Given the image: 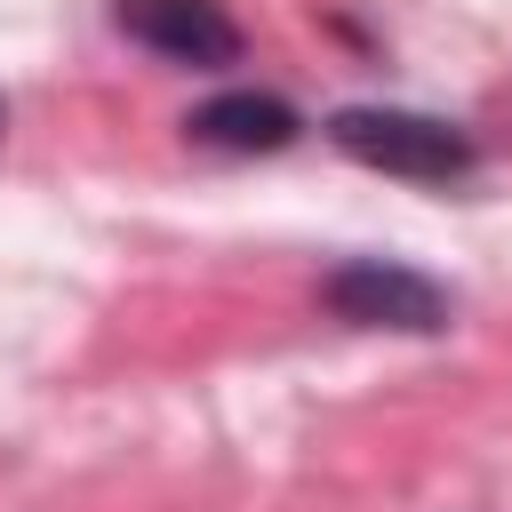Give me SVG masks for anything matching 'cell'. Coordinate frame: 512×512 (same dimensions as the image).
I'll return each instance as SVG.
<instances>
[{
  "mask_svg": "<svg viewBox=\"0 0 512 512\" xmlns=\"http://www.w3.org/2000/svg\"><path fill=\"white\" fill-rule=\"evenodd\" d=\"M328 144L352 152L360 168H384V176H416V184H456L480 152L464 128L432 120V112H400V104H352L328 120Z\"/></svg>",
  "mask_w": 512,
  "mask_h": 512,
  "instance_id": "6da1fadb",
  "label": "cell"
},
{
  "mask_svg": "<svg viewBox=\"0 0 512 512\" xmlns=\"http://www.w3.org/2000/svg\"><path fill=\"white\" fill-rule=\"evenodd\" d=\"M320 304L344 312V320H360V328H440V320H448V296H440L424 272L384 264V256L336 264V272L320 280Z\"/></svg>",
  "mask_w": 512,
  "mask_h": 512,
  "instance_id": "7a4b0ae2",
  "label": "cell"
},
{
  "mask_svg": "<svg viewBox=\"0 0 512 512\" xmlns=\"http://www.w3.org/2000/svg\"><path fill=\"white\" fill-rule=\"evenodd\" d=\"M112 24L168 64H232L240 56V24L224 16V0H112Z\"/></svg>",
  "mask_w": 512,
  "mask_h": 512,
  "instance_id": "3957f363",
  "label": "cell"
},
{
  "mask_svg": "<svg viewBox=\"0 0 512 512\" xmlns=\"http://www.w3.org/2000/svg\"><path fill=\"white\" fill-rule=\"evenodd\" d=\"M184 128H192V144H208V152H288L304 120H296V104H280V96L232 88V96H208Z\"/></svg>",
  "mask_w": 512,
  "mask_h": 512,
  "instance_id": "277c9868",
  "label": "cell"
}]
</instances>
